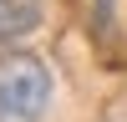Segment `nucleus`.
Here are the masks:
<instances>
[{
	"label": "nucleus",
	"instance_id": "f03ea898",
	"mask_svg": "<svg viewBox=\"0 0 127 122\" xmlns=\"http://www.w3.org/2000/svg\"><path fill=\"white\" fill-rule=\"evenodd\" d=\"M36 20H41L36 0H0V41H15V36H26Z\"/></svg>",
	"mask_w": 127,
	"mask_h": 122
},
{
	"label": "nucleus",
	"instance_id": "f257e3e1",
	"mask_svg": "<svg viewBox=\"0 0 127 122\" xmlns=\"http://www.w3.org/2000/svg\"><path fill=\"white\" fill-rule=\"evenodd\" d=\"M51 107V71L31 51L0 56V122H41Z\"/></svg>",
	"mask_w": 127,
	"mask_h": 122
}]
</instances>
